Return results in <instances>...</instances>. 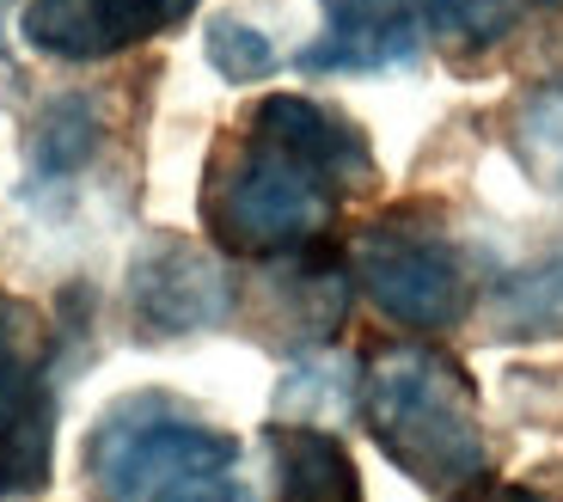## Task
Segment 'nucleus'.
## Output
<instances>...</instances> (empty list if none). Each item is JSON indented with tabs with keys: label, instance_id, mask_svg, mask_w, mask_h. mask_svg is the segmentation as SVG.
<instances>
[{
	"label": "nucleus",
	"instance_id": "14",
	"mask_svg": "<svg viewBox=\"0 0 563 502\" xmlns=\"http://www.w3.org/2000/svg\"><path fill=\"white\" fill-rule=\"evenodd\" d=\"M496 331H508V337H558L563 331V239L539 264L515 270L496 288Z\"/></svg>",
	"mask_w": 563,
	"mask_h": 502
},
{
	"label": "nucleus",
	"instance_id": "1",
	"mask_svg": "<svg viewBox=\"0 0 563 502\" xmlns=\"http://www.w3.org/2000/svg\"><path fill=\"white\" fill-rule=\"evenodd\" d=\"M362 423L410 484L453 496L490 466L478 392L435 343H386L362 368Z\"/></svg>",
	"mask_w": 563,
	"mask_h": 502
},
{
	"label": "nucleus",
	"instance_id": "15",
	"mask_svg": "<svg viewBox=\"0 0 563 502\" xmlns=\"http://www.w3.org/2000/svg\"><path fill=\"white\" fill-rule=\"evenodd\" d=\"M422 13L448 50H496L527 19V0H422Z\"/></svg>",
	"mask_w": 563,
	"mask_h": 502
},
{
	"label": "nucleus",
	"instance_id": "18",
	"mask_svg": "<svg viewBox=\"0 0 563 502\" xmlns=\"http://www.w3.org/2000/svg\"><path fill=\"white\" fill-rule=\"evenodd\" d=\"M0 7H7V0H0Z\"/></svg>",
	"mask_w": 563,
	"mask_h": 502
},
{
	"label": "nucleus",
	"instance_id": "9",
	"mask_svg": "<svg viewBox=\"0 0 563 502\" xmlns=\"http://www.w3.org/2000/svg\"><path fill=\"white\" fill-rule=\"evenodd\" d=\"M350 288H355V276L343 264L312 258L307 245H300L295 258L282 251V264H269L264 288H257L264 294L257 331L276 349H324L343 331V319H350Z\"/></svg>",
	"mask_w": 563,
	"mask_h": 502
},
{
	"label": "nucleus",
	"instance_id": "17",
	"mask_svg": "<svg viewBox=\"0 0 563 502\" xmlns=\"http://www.w3.org/2000/svg\"><path fill=\"white\" fill-rule=\"evenodd\" d=\"M448 502H563V496H551V490H533V484H465V490H453Z\"/></svg>",
	"mask_w": 563,
	"mask_h": 502
},
{
	"label": "nucleus",
	"instance_id": "3",
	"mask_svg": "<svg viewBox=\"0 0 563 502\" xmlns=\"http://www.w3.org/2000/svg\"><path fill=\"white\" fill-rule=\"evenodd\" d=\"M338 190L264 135H245L233 154H221L202 184V221L209 239L233 258H282L300 251L331 227Z\"/></svg>",
	"mask_w": 563,
	"mask_h": 502
},
{
	"label": "nucleus",
	"instance_id": "10",
	"mask_svg": "<svg viewBox=\"0 0 563 502\" xmlns=\"http://www.w3.org/2000/svg\"><path fill=\"white\" fill-rule=\"evenodd\" d=\"M252 135H264V141H276V148H288L295 160H307V166L319 172V178L331 184L338 196L367 190V184H374V154H367V135L343 111L319 105V98H300V92L264 98V105H257V117H252Z\"/></svg>",
	"mask_w": 563,
	"mask_h": 502
},
{
	"label": "nucleus",
	"instance_id": "6",
	"mask_svg": "<svg viewBox=\"0 0 563 502\" xmlns=\"http://www.w3.org/2000/svg\"><path fill=\"white\" fill-rule=\"evenodd\" d=\"M240 313V282L221 251L178 233H154L129 264V319L147 343H178L197 331H221Z\"/></svg>",
	"mask_w": 563,
	"mask_h": 502
},
{
	"label": "nucleus",
	"instance_id": "7",
	"mask_svg": "<svg viewBox=\"0 0 563 502\" xmlns=\"http://www.w3.org/2000/svg\"><path fill=\"white\" fill-rule=\"evenodd\" d=\"M197 0H25L19 31L49 62H104L184 25Z\"/></svg>",
	"mask_w": 563,
	"mask_h": 502
},
{
	"label": "nucleus",
	"instance_id": "8",
	"mask_svg": "<svg viewBox=\"0 0 563 502\" xmlns=\"http://www.w3.org/2000/svg\"><path fill=\"white\" fill-rule=\"evenodd\" d=\"M324 31L300 50L307 74H386L417 62L422 0H319Z\"/></svg>",
	"mask_w": 563,
	"mask_h": 502
},
{
	"label": "nucleus",
	"instance_id": "16",
	"mask_svg": "<svg viewBox=\"0 0 563 502\" xmlns=\"http://www.w3.org/2000/svg\"><path fill=\"white\" fill-rule=\"evenodd\" d=\"M202 50H209V68L233 86H257L264 74H276V43L245 19H214Z\"/></svg>",
	"mask_w": 563,
	"mask_h": 502
},
{
	"label": "nucleus",
	"instance_id": "12",
	"mask_svg": "<svg viewBox=\"0 0 563 502\" xmlns=\"http://www.w3.org/2000/svg\"><path fill=\"white\" fill-rule=\"evenodd\" d=\"M99 141H104L99 105L86 92H56L31 117V172L37 178H68L99 154Z\"/></svg>",
	"mask_w": 563,
	"mask_h": 502
},
{
	"label": "nucleus",
	"instance_id": "2",
	"mask_svg": "<svg viewBox=\"0 0 563 502\" xmlns=\"http://www.w3.org/2000/svg\"><path fill=\"white\" fill-rule=\"evenodd\" d=\"M86 478L99 502H257L240 441L172 392H129L92 423Z\"/></svg>",
	"mask_w": 563,
	"mask_h": 502
},
{
	"label": "nucleus",
	"instance_id": "13",
	"mask_svg": "<svg viewBox=\"0 0 563 502\" xmlns=\"http://www.w3.org/2000/svg\"><path fill=\"white\" fill-rule=\"evenodd\" d=\"M508 154L539 190H563V80H545L508 117Z\"/></svg>",
	"mask_w": 563,
	"mask_h": 502
},
{
	"label": "nucleus",
	"instance_id": "11",
	"mask_svg": "<svg viewBox=\"0 0 563 502\" xmlns=\"http://www.w3.org/2000/svg\"><path fill=\"white\" fill-rule=\"evenodd\" d=\"M269 454H276L282 502H362V478L338 435L312 429V423L269 429Z\"/></svg>",
	"mask_w": 563,
	"mask_h": 502
},
{
	"label": "nucleus",
	"instance_id": "4",
	"mask_svg": "<svg viewBox=\"0 0 563 502\" xmlns=\"http://www.w3.org/2000/svg\"><path fill=\"white\" fill-rule=\"evenodd\" d=\"M56 337L37 307L0 294V502L37 496L56 472Z\"/></svg>",
	"mask_w": 563,
	"mask_h": 502
},
{
	"label": "nucleus",
	"instance_id": "5",
	"mask_svg": "<svg viewBox=\"0 0 563 502\" xmlns=\"http://www.w3.org/2000/svg\"><path fill=\"white\" fill-rule=\"evenodd\" d=\"M350 276L405 331H453L472 307V282L435 227L374 221L350 245Z\"/></svg>",
	"mask_w": 563,
	"mask_h": 502
}]
</instances>
